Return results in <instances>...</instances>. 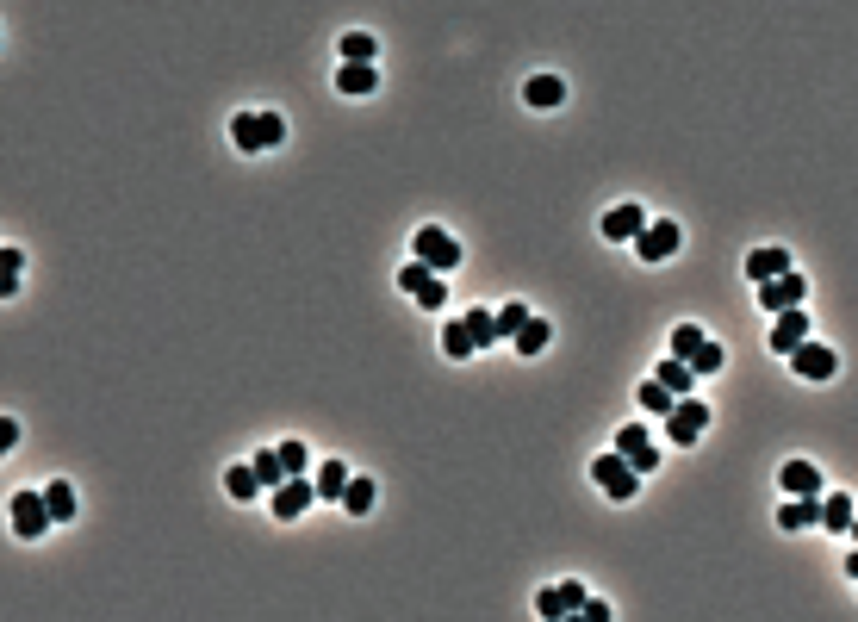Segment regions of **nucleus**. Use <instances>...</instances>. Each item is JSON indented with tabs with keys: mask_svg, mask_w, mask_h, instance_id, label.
I'll return each instance as SVG.
<instances>
[{
	"mask_svg": "<svg viewBox=\"0 0 858 622\" xmlns=\"http://www.w3.org/2000/svg\"><path fill=\"white\" fill-rule=\"evenodd\" d=\"M591 479H597V486H604L616 504H628V498L641 492V473H635V461H628L622 448H610V455H597V461H591Z\"/></svg>",
	"mask_w": 858,
	"mask_h": 622,
	"instance_id": "nucleus-1",
	"label": "nucleus"
},
{
	"mask_svg": "<svg viewBox=\"0 0 858 622\" xmlns=\"http://www.w3.org/2000/svg\"><path fill=\"white\" fill-rule=\"evenodd\" d=\"M311 498H318V479H311V473H286L280 486L268 492V504H274L280 523H299V517L311 511Z\"/></svg>",
	"mask_w": 858,
	"mask_h": 622,
	"instance_id": "nucleus-2",
	"label": "nucleus"
},
{
	"mask_svg": "<svg viewBox=\"0 0 858 622\" xmlns=\"http://www.w3.org/2000/svg\"><path fill=\"white\" fill-rule=\"evenodd\" d=\"M411 256H417V262H429L436 274H448V268H461V243H454L442 224H423V231L411 237Z\"/></svg>",
	"mask_w": 858,
	"mask_h": 622,
	"instance_id": "nucleus-3",
	"label": "nucleus"
},
{
	"mask_svg": "<svg viewBox=\"0 0 858 622\" xmlns=\"http://www.w3.org/2000/svg\"><path fill=\"white\" fill-rule=\"evenodd\" d=\"M398 287H405L417 305H429V311H442V305H448V287H442V274L429 268V262H417V256H411L405 268H398Z\"/></svg>",
	"mask_w": 858,
	"mask_h": 622,
	"instance_id": "nucleus-4",
	"label": "nucleus"
},
{
	"mask_svg": "<svg viewBox=\"0 0 858 622\" xmlns=\"http://www.w3.org/2000/svg\"><path fill=\"white\" fill-rule=\"evenodd\" d=\"M703 430H709V399H678V405L666 411V436H672L678 448H691Z\"/></svg>",
	"mask_w": 858,
	"mask_h": 622,
	"instance_id": "nucleus-5",
	"label": "nucleus"
},
{
	"mask_svg": "<svg viewBox=\"0 0 858 622\" xmlns=\"http://www.w3.org/2000/svg\"><path fill=\"white\" fill-rule=\"evenodd\" d=\"M50 523H56V517H50V498H44V492H13V529L25 535V542H38Z\"/></svg>",
	"mask_w": 858,
	"mask_h": 622,
	"instance_id": "nucleus-6",
	"label": "nucleus"
},
{
	"mask_svg": "<svg viewBox=\"0 0 858 622\" xmlns=\"http://www.w3.org/2000/svg\"><path fill=\"white\" fill-rule=\"evenodd\" d=\"M678 237H684V231H678L672 218H660V224L647 218V231L635 237V256H641V262H672V256H678Z\"/></svg>",
	"mask_w": 858,
	"mask_h": 622,
	"instance_id": "nucleus-7",
	"label": "nucleus"
},
{
	"mask_svg": "<svg viewBox=\"0 0 858 622\" xmlns=\"http://www.w3.org/2000/svg\"><path fill=\"white\" fill-rule=\"evenodd\" d=\"M803 299H809V280L796 274V268H790V274H778V280H765V287H759V305L771 311V318H778V311H790V305H803Z\"/></svg>",
	"mask_w": 858,
	"mask_h": 622,
	"instance_id": "nucleus-8",
	"label": "nucleus"
},
{
	"mask_svg": "<svg viewBox=\"0 0 858 622\" xmlns=\"http://www.w3.org/2000/svg\"><path fill=\"white\" fill-rule=\"evenodd\" d=\"M790 367H796V380H834L840 374V355L821 349V343H803V349H790Z\"/></svg>",
	"mask_w": 858,
	"mask_h": 622,
	"instance_id": "nucleus-9",
	"label": "nucleus"
},
{
	"mask_svg": "<svg viewBox=\"0 0 858 622\" xmlns=\"http://www.w3.org/2000/svg\"><path fill=\"white\" fill-rule=\"evenodd\" d=\"M803 343H809V311H803V305L778 311V324H771V349L790 355V349H803Z\"/></svg>",
	"mask_w": 858,
	"mask_h": 622,
	"instance_id": "nucleus-10",
	"label": "nucleus"
},
{
	"mask_svg": "<svg viewBox=\"0 0 858 622\" xmlns=\"http://www.w3.org/2000/svg\"><path fill=\"white\" fill-rule=\"evenodd\" d=\"M641 231H647V212H641L635 200H622V206L604 212V237H610V243H635Z\"/></svg>",
	"mask_w": 858,
	"mask_h": 622,
	"instance_id": "nucleus-11",
	"label": "nucleus"
},
{
	"mask_svg": "<svg viewBox=\"0 0 858 622\" xmlns=\"http://www.w3.org/2000/svg\"><path fill=\"white\" fill-rule=\"evenodd\" d=\"M616 448L628 461H635V473H653L660 467V448H653V436L641 430V423H628V430H616Z\"/></svg>",
	"mask_w": 858,
	"mask_h": 622,
	"instance_id": "nucleus-12",
	"label": "nucleus"
},
{
	"mask_svg": "<svg viewBox=\"0 0 858 622\" xmlns=\"http://www.w3.org/2000/svg\"><path fill=\"white\" fill-rule=\"evenodd\" d=\"M535 610L548 616V622H554V616H572V610H585V585H572V579H566V585H548V591L535 598Z\"/></svg>",
	"mask_w": 858,
	"mask_h": 622,
	"instance_id": "nucleus-13",
	"label": "nucleus"
},
{
	"mask_svg": "<svg viewBox=\"0 0 858 622\" xmlns=\"http://www.w3.org/2000/svg\"><path fill=\"white\" fill-rule=\"evenodd\" d=\"M778 486H784L790 498H815V492H821V467H815V461H784V467H778Z\"/></svg>",
	"mask_w": 858,
	"mask_h": 622,
	"instance_id": "nucleus-14",
	"label": "nucleus"
},
{
	"mask_svg": "<svg viewBox=\"0 0 858 622\" xmlns=\"http://www.w3.org/2000/svg\"><path fill=\"white\" fill-rule=\"evenodd\" d=\"M852 517H858V498H846V492H821V529H827V535H846Z\"/></svg>",
	"mask_w": 858,
	"mask_h": 622,
	"instance_id": "nucleus-15",
	"label": "nucleus"
},
{
	"mask_svg": "<svg viewBox=\"0 0 858 622\" xmlns=\"http://www.w3.org/2000/svg\"><path fill=\"white\" fill-rule=\"evenodd\" d=\"M374 88H380V69H374V63H342V69H336V94L361 100V94H374Z\"/></svg>",
	"mask_w": 858,
	"mask_h": 622,
	"instance_id": "nucleus-16",
	"label": "nucleus"
},
{
	"mask_svg": "<svg viewBox=\"0 0 858 622\" xmlns=\"http://www.w3.org/2000/svg\"><path fill=\"white\" fill-rule=\"evenodd\" d=\"M523 100H529L535 112H554V106L566 100V81H560V75H529V81H523Z\"/></svg>",
	"mask_w": 858,
	"mask_h": 622,
	"instance_id": "nucleus-17",
	"label": "nucleus"
},
{
	"mask_svg": "<svg viewBox=\"0 0 858 622\" xmlns=\"http://www.w3.org/2000/svg\"><path fill=\"white\" fill-rule=\"evenodd\" d=\"M778 274H790V249H753V256H747V280H753V287H765V280H778Z\"/></svg>",
	"mask_w": 858,
	"mask_h": 622,
	"instance_id": "nucleus-18",
	"label": "nucleus"
},
{
	"mask_svg": "<svg viewBox=\"0 0 858 622\" xmlns=\"http://www.w3.org/2000/svg\"><path fill=\"white\" fill-rule=\"evenodd\" d=\"M231 144H237L243 156H262V150H268V137H262V112H237V119H231Z\"/></svg>",
	"mask_w": 858,
	"mask_h": 622,
	"instance_id": "nucleus-19",
	"label": "nucleus"
},
{
	"mask_svg": "<svg viewBox=\"0 0 858 622\" xmlns=\"http://www.w3.org/2000/svg\"><path fill=\"white\" fill-rule=\"evenodd\" d=\"M778 529H821V492L815 498H790L778 511Z\"/></svg>",
	"mask_w": 858,
	"mask_h": 622,
	"instance_id": "nucleus-20",
	"label": "nucleus"
},
{
	"mask_svg": "<svg viewBox=\"0 0 858 622\" xmlns=\"http://www.w3.org/2000/svg\"><path fill=\"white\" fill-rule=\"evenodd\" d=\"M653 380H666V386L678 392V399H684V392H691V386H697V367H691V361H684V355H666V361H660V374H653Z\"/></svg>",
	"mask_w": 858,
	"mask_h": 622,
	"instance_id": "nucleus-21",
	"label": "nucleus"
},
{
	"mask_svg": "<svg viewBox=\"0 0 858 622\" xmlns=\"http://www.w3.org/2000/svg\"><path fill=\"white\" fill-rule=\"evenodd\" d=\"M635 405H641V411H653V417H666V411L678 405V392H672L666 380H641V392H635Z\"/></svg>",
	"mask_w": 858,
	"mask_h": 622,
	"instance_id": "nucleus-22",
	"label": "nucleus"
},
{
	"mask_svg": "<svg viewBox=\"0 0 858 622\" xmlns=\"http://www.w3.org/2000/svg\"><path fill=\"white\" fill-rule=\"evenodd\" d=\"M442 355L448 361H467V355H479V343H473V330L454 318V324H442Z\"/></svg>",
	"mask_w": 858,
	"mask_h": 622,
	"instance_id": "nucleus-23",
	"label": "nucleus"
},
{
	"mask_svg": "<svg viewBox=\"0 0 858 622\" xmlns=\"http://www.w3.org/2000/svg\"><path fill=\"white\" fill-rule=\"evenodd\" d=\"M224 492H231L237 504H255V498H262V479H255V467H231V473H224Z\"/></svg>",
	"mask_w": 858,
	"mask_h": 622,
	"instance_id": "nucleus-24",
	"label": "nucleus"
},
{
	"mask_svg": "<svg viewBox=\"0 0 858 622\" xmlns=\"http://www.w3.org/2000/svg\"><path fill=\"white\" fill-rule=\"evenodd\" d=\"M349 479H355V473L342 467V461H324V467H318V498H336V504H342V492H349Z\"/></svg>",
	"mask_w": 858,
	"mask_h": 622,
	"instance_id": "nucleus-25",
	"label": "nucleus"
},
{
	"mask_svg": "<svg viewBox=\"0 0 858 622\" xmlns=\"http://www.w3.org/2000/svg\"><path fill=\"white\" fill-rule=\"evenodd\" d=\"M548 336H554V330H548V318H529L517 336H510V343H517V355H541V349H548Z\"/></svg>",
	"mask_w": 858,
	"mask_h": 622,
	"instance_id": "nucleus-26",
	"label": "nucleus"
},
{
	"mask_svg": "<svg viewBox=\"0 0 858 622\" xmlns=\"http://www.w3.org/2000/svg\"><path fill=\"white\" fill-rule=\"evenodd\" d=\"M374 498H380L374 479H349V492H342V511H349V517H367V511H374Z\"/></svg>",
	"mask_w": 858,
	"mask_h": 622,
	"instance_id": "nucleus-27",
	"label": "nucleus"
},
{
	"mask_svg": "<svg viewBox=\"0 0 858 622\" xmlns=\"http://www.w3.org/2000/svg\"><path fill=\"white\" fill-rule=\"evenodd\" d=\"M461 324L473 330V343H479V349H492V343H504V336H498V318H492V311H461Z\"/></svg>",
	"mask_w": 858,
	"mask_h": 622,
	"instance_id": "nucleus-28",
	"label": "nucleus"
},
{
	"mask_svg": "<svg viewBox=\"0 0 858 622\" xmlns=\"http://www.w3.org/2000/svg\"><path fill=\"white\" fill-rule=\"evenodd\" d=\"M249 467H255V479H262V492H274L280 479H286V461H280V448H262V455H255Z\"/></svg>",
	"mask_w": 858,
	"mask_h": 622,
	"instance_id": "nucleus-29",
	"label": "nucleus"
},
{
	"mask_svg": "<svg viewBox=\"0 0 858 622\" xmlns=\"http://www.w3.org/2000/svg\"><path fill=\"white\" fill-rule=\"evenodd\" d=\"M336 50H342V63H374V50H380V44L367 38V32H342V44H336Z\"/></svg>",
	"mask_w": 858,
	"mask_h": 622,
	"instance_id": "nucleus-30",
	"label": "nucleus"
},
{
	"mask_svg": "<svg viewBox=\"0 0 858 622\" xmlns=\"http://www.w3.org/2000/svg\"><path fill=\"white\" fill-rule=\"evenodd\" d=\"M44 498H50V517H56V523H69V517H75V486H69V479L44 486Z\"/></svg>",
	"mask_w": 858,
	"mask_h": 622,
	"instance_id": "nucleus-31",
	"label": "nucleus"
},
{
	"mask_svg": "<svg viewBox=\"0 0 858 622\" xmlns=\"http://www.w3.org/2000/svg\"><path fill=\"white\" fill-rule=\"evenodd\" d=\"M19 274H25V256H19V249H0V293H7V299L19 287Z\"/></svg>",
	"mask_w": 858,
	"mask_h": 622,
	"instance_id": "nucleus-32",
	"label": "nucleus"
},
{
	"mask_svg": "<svg viewBox=\"0 0 858 622\" xmlns=\"http://www.w3.org/2000/svg\"><path fill=\"white\" fill-rule=\"evenodd\" d=\"M523 324H529V305H523V299H510V305L498 311V336H504V343H510V336H517Z\"/></svg>",
	"mask_w": 858,
	"mask_h": 622,
	"instance_id": "nucleus-33",
	"label": "nucleus"
},
{
	"mask_svg": "<svg viewBox=\"0 0 858 622\" xmlns=\"http://www.w3.org/2000/svg\"><path fill=\"white\" fill-rule=\"evenodd\" d=\"M703 343H709V336H703L697 324H678V330H672V355H684V361H691Z\"/></svg>",
	"mask_w": 858,
	"mask_h": 622,
	"instance_id": "nucleus-34",
	"label": "nucleus"
},
{
	"mask_svg": "<svg viewBox=\"0 0 858 622\" xmlns=\"http://www.w3.org/2000/svg\"><path fill=\"white\" fill-rule=\"evenodd\" d=\"M280 461H286V473H311V448L305 442H280Z\"/></svg>",
	"mask_w": 858,
	"mask_h": 622,
	"instance_id": "nucleus-35",
	"label": "nucleus"
},
{
	"mask_svg": "<svg viewBox=\"0 0 858 622\" xmlns=\"http://www.w3.org/2000/svg\"><path fill=\"white\" fill-rule=\"evenodd\" d=\"M722 361H728V355H722V349H715V343H703V349L691 355V367H697V380H703V374H722Z\"/></svg>",
	"mask_w": 858,
	"mask_h": 622,
	"instance_id": "nucleus-36",
	"label": "nucleus"
},
{
	"mask_svg": "<svg viewBox=\"0 0 858 622\" xmlns=\"http://www.w3.org/2000/svg\"><path fill=\"white\" fill-rule=\"evenodd\" d=\"M262 137H268V150L286 137V119H280V112H262Z\"/></svg>",
	"mask_w": 858,
	"mask_h": 622,
	"instance_id": "nucleus-37",
	"label": "nucleus"
},
{
	"mask_svg": "<svg viewBox=\"0 0 858 622\" xmlns=\"http://www.w3.org/2000/svg\"><path fill=\"white\" fill-rule=\"evenodd\" d=\"M846 579L858 585V542H852V554H846Z\"/></svg>",
	"mask_w": 858,
	"mask_h": 622,
	"instance_id": "nucleus-38",
	"label": "nucleus"
},
{
	"mask_svg": "<svg viewBox=\"0 0 858 622\" xmlns=\"http://www.w3.org/2000/svg\"><path fill=\"white\" fill-rule=\"evenodd\" d=\"M846 535H852V542H858V517H852V529H846Z\"/></svg>",
	"mask_w": 858,
	"mask_h": 622,
	"instance_id": "nucleus-39",
	"label": "nucleus"
}]
</instances>
